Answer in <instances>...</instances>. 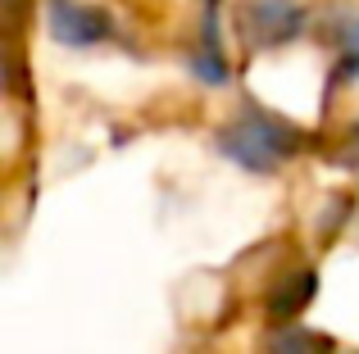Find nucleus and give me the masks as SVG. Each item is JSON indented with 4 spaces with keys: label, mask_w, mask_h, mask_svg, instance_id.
<instances>
[{
    "label": "nucleus",
    "mask_w": 359,
    "mask_h": 354,
    "mask_svg": "<svg viewBox=\"0 0 359 354\" xmlns=\"http://www.w3.org/2000/svg\"><path fill=\"white\" fill-rule=\"evenodd\" d=\"M219 150L228 155L237 169L264 177V173H278L291 155L300 150V127H291L287 118L269 114L259 105H245L228 127H219Z\"/></svg>",
    "instance_id": "obj_1"
},
{
    "label": "nucleus",
    "mask_w": 359,
    "mask_h": 354,
    "mask_svg": "<svg viewBox=\"0 0 359 354\" xmlns=\"http://www.w3.org/2000/svg\"><path fill=\"white\" fill-rule=\"evenodd\" d=\"M241 18H245L250 45H259V50L287 45L305 32V5L300 0H245Z\"/></svg>",
    "instance_id": "obj_2"
},
{
    "label": "nucleus",
    "mask_w": 359,
    "mask_h": 354,
    "mask_svg": "<svg viewBox=\"0 0 359 354\" xmlns=\"http://www.w3.org/2000/svg\"><path fill=\"white\" fill-rule=\"evenodd\" d=\"M46 23L60 45H96L109 36V14L96 5H82V0H50Z\"/></svg>",
    "instance_id": "obj_3"
},
{
    "label": "nucleus",
    "mask_w": 359,
    "mask_h": 354,
    "mask_svg": "<svg viewBox=\"0 0 359 354\" xmlns=\"http://www.w3.org/2000/svg\"><path fill=\"white\" fill-rule=\"evenodd\" d=\"M314 282H318V277L309 273V268H296V273H287L278 286H273V295H269V318L278 323V327H282V323H296L300 309L314 300Z\"/></svg>",
    "instance_id": "obj_4"
},
{
    "label": "nucleus",
    "mask_w": 359,
    "mask_h": 354,
    "mask_svg": "<svg viewBox=\"0 0 359 354\" xmlns=\"http://www.w3.org/2000/svg\"><path fill=\"white\" fill-rule=\"evenodd\" d=\"M191 73L205 87H223L228 82V59L219 45V23H214V0H205V23H201V50L191 55Z\"/></svg>",
    "instance_id": "obj_5"
},
{
    "label": "nucleus",
    "mask_w": 359,
    "mask_h": 354,
    "mask_svg": "<svg viewBox=\"0 0 359 354\" xmlns=\"http://www.w3.org/2000/svg\"><path fill=\"white\" fill-rule=\"evenodd\" d=\"M264 354H332V341H327V337H314V332L300 327V323H282V327L269 332Z\"/></svg>",
    "instance_id": "obj_6"
},
{
    "label": "nucleus",
    "mask_w": 359,
    "mask_h": 354,
    "mask_svg": "<svg viewBox=\"0 0 359 354\" xmlns=\"http://www.w3.org/2000/svg\"><path fill=\"white\" fill-rule=\"evenodd\" d=\"M341 82H359V18L341 27V64H337Z\"/></svg>",
    "instance_id": "obj_7"
},
{
    "label": "nucleus",
    "mask_w": 359,
    "mask_h": 354,
    "mask_svg": "<svg viewBox=\"0 0 359 354\" xmlns=\"http://www.w3.org/2000/svg\"><path fill=\"white\" fill-rule=\"evenodd\" d=\"M341 164H346V169H351V173H359V127H351V136H346Z\"/></svg>",
    "instance_id": "obj_8"
}]
</instances>
